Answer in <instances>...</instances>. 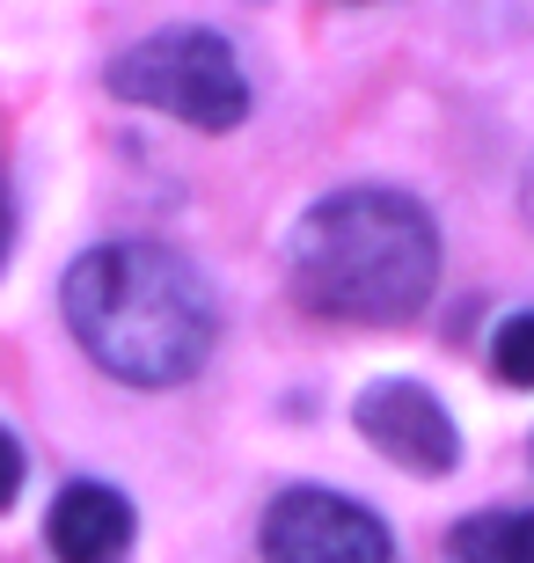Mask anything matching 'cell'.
Instances as JSON below:
<instances>
[{
    "label": "cell",
    "mask_w": 534,
    "mask_h": 563,
    "mask_svg": "<svg viewBox=\"0 0 534 563\" xmlns=\"http://www.w3.org/2000/svg\"><path fill=\"white\" fill-rule=\"evenodd\" d=\"M59 308L81 352L132 388H176L220 344V300L206 272L168 242H96L66 264Z\"/></svg>",
    "instance_id": "cell-1"
},
{
    "label": "cell",
    "mask_w": 534,
    "mask_h": 563,
    "mask_svg": "<svg viewBox=\"0 0 534 563\" xmlns=\"http://www.w3.org/2000/svg\"><path fill=\"white\" fill-rule=\"evenodd\" d=\"M439 286V228L411 190L351 184L293 228V292L329 322H403Z\"/></svg>",
    "instance_id": "cell-2"
},
{
    "label": "cell",
    "mask_w": 534,
    "mask_h": 563,
    "mask_svg": "<svg viewBox=\"0 0 534 563\" xmlns=\"http://www.w3.org/2000/svg\"><path fill=\"white\" fill-rule=\"evenodd\" d=\"M110 96L140 110H162L190 132H235L257 103L242 59L220 30H154L132 52L110 59Z\"/></svg>",
    "instance_id": "cell-3"
},
{
    "label": "cell",
    "mask_w": 534,
    "mask_h": 563,
    "mask_svg": "<svg viewBox=\"0 0 534 563\" xmlns=\"http://www.w3.org/2000/svg\"><path fill=\"white\" fill-rule=\"evenodd\" d=\"M257 542H264V563H389L395 556V534L381 512H367L345 490H315V483L271 498Z\"/></svg>",
    "instance_id": "cell-4"
},
{
    "label": "cell",
    "mask_w": 534,
    "mask_h": 563,
    "mask_svg": "<svg viewBox=\"0 0 534 563\" xmlns=\"http://www.w3.org/2000/svg\"><path fill=\"white\" fill-rule=\"evenodd\" d=\"M351 424H359V439L373 454L411 468V476H447L461 461V424H454V410L432 396L425 380H403V374L367 380L359 402H351Z\"/></svg>",
    "instance_id": "cell-5"
},
{
    "label": "cell",
    "mask_w": 534,
    "mask_h": 563,
    "mask_svg": "<svg viewBox=\"0 0 534 563\" xmlns=\"http://www.w3.org/2000/svg\"><path fill=\"white\" fill-rule=\"evenodd\" d=\"M140 520H132V498H124L118 483H96V476H74L52 498L44 512V542L59 563H124Z\"/></svg>",
    "instance_id": "cell-6"
},
{
    "label": "cell",
    "mask_w": 534,
    "mask_h": 563,
    "mask_svg": "<svg viewBox=\"0 0 534 563\" xmlns=\"http://www.w3.org/2000/svg\"><path fill=\"white\" fill-rule=\"evenodd\" d=\"M447 563H534V512L527 505L469 512L447 534Z\"/></svg>",
    "instance_id": "cell-7"
},
{
    "label": "cell",
    "mask_w": 534,
    "mask_h": 563,
    "mask_svg": "<svg viewBox=\"0 0 534 563\" xmlns=\"http://www.w3.org/2000/svg\"><path fill=\"white\" fill-rule=\"evenodd\" d=\"M491 374L505 388H534V308H513L491 336Z\"/></svg>",
    "instance_id": "cell-8"
},
{
    "label": "cell",
    "mask_w": 534,
    "mask_h": 563,
    "mask_svg": "<svg viewBox=\"0 0 534 563\" xmlns=\"http://www.w3.org/2000/svg\"><path fill=\"white\" fill-rule=\"evenodd\" d=\"M22 468H30V461H22V439L8 432V424H0V512L15 505V490H22Z\"/></svg>",
    "instance_id": "cell-9"
},
{
    "label": "cell",
    "mask_w": 534,
    "mask_h": 563,
    "mask_svg": "<svg viewBox=\"0 0 534 563\" xmlns=\"http://www.w3.org/2000/svg\"><path fill=\"white\" fill-rule=\"evenodd\" d=\"M8 242H15V206H8V184H0V264H8Z\"/></svg>",
    "instance_id": "cell-10"
},
{
    "label": "cell",
    "mask_w": 534,
    "mask_h": 563,
    "mask_svg": "<svg viewBox=\"0 0 534 563\" xmlns=\"http://www.w3.org/2000/svg\"><path fill=\"white\" fill-rule=\"evenodd\" d=\"M520 198H527V220H534V168H527V190H520Z\"/></svg>",
    "instance_id": "cell-11"
}]
</instances>
